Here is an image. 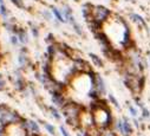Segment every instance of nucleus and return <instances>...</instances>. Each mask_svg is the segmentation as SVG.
<instances>
[{
    "label": "nucleus",
    "mask_w": 150,
    "mask_h": 136,
    "mask_svg": "<svg viewBox=\"0 0 150 136\" xmlns=\"http://www.w3.org/2000/svg\"><path fill=\"white\" fill-rule=\"evenodd\" d=\"M11 42H12V44H14V45H16V44L18 43V40H17V37H12V38H11Z\"/></svg>",
    "instance_id": "cd10ccee"
},
{
    "label": "nucleus",
    "mask_w": 150,
    "mask_h": 136,
    "mask_svg": "<svg viewBox=\"0 0 150 136\" xmlns=\"http://www.w3.org/2000/svg\"><path fill=\"white\" fill-rule=\"evenodd\" d=\"M96 127L95 124V120H93V115H92V111L89 113V111H83L82 115H81V121H79V128L84 129L85 131L89 130L90 128H93Z\"/></svg>",
    "instance_id": "423d86ee"
},
{
    "label": "nucleus",
    "mask_w": 150,
    "mask_h": 136,
    "mask_svg": "<svg viewBox=\"0 0 150 136\" xmlns=\"http://www.w3.org/2000/svg\"><path fill=\"white\" fill-rule=\"evenodd\" d=\"M25 62H26L25 56H20V58H19V63H20L21 65H24V64H25Z\"/></svg>",
    "instance_id": "393cba45"
},
{
    "label": "nucleus",
    "mask_w": 150,
    "mask_h": 136,
    "mask_svg": "<svg viewBox=\"0 0 150 136\" xmlns=\"http://www.w3.org/2000/svg\"><path fill=\"white\" fill-rule=\"evenodd\" d=\"M44 16H45V17H47L49 19H51V14H50L49 12H44Z\"/></svg>",
    "instance_id": "c756f323"
},
{
    "label": "nucleus",
    "mask_w": 150,
    "mask_h": 136,
    "mask_svg": "<svg viewBox=\"0 0 150 136\" xmlns=\"http://www.w3.org/2000/svg\"><path fill=\"white\" fill-rule=\"evenodd\" d=\"M59 130H60V132H62V136H71V135L69 134V131L65 129V127H64V125H60Z\"/></svg>",
    "instance_id": "aec40b11"
},
{
    "label": "nucleus",
    "mask_w": 150,
    "mask_h": 136,
    "mask_svg": "<svg viewBox=\"0 0 150 136\" xmlns=\"http://www.w3.org/2000/svg\"><path fill=\"white\" fill-rule=\"evenodd\" d=\"M44 128L46 129V131L50 134V135H52V136H54L56 135V129H54V127L52 125V124H50V123H44Z\"/></svg>",
    "instance_id": "dca6fc26"
},
{
    "label": "nucleus",
    "mask_w": 150,
    "mask_h": 136,
    "mask_svg": "<svg viewBox=\"0 0 150 136\" xmlns=\"http://www.w3.org/2000/svg\"><path fill=\"white\" fill-rule=\"evenodd\" d=\"M23 120L24 118H21V116L17 111L4 104H0V127L7 128L11 125H17L20 124Z\"/></svg>",
    "instance_id": "f03ea898"
},
{
    "label": "nucleus",
    "mask_w": 150,
    "mask_h": 136,
    "mask_svg": "<svg viewBox=\"0 0 150 136\" xmlns=\"http://www.w3.org/2000/svg\"><path fill=\"white\" fill-rule=\"evenodd\" d=\"M52 39H53V36H52V35H49V37H47L46 40H47V42H52Z\"/></svg>",
    "instance_id": "c85d7f7f"
},
{
    "label": "nucleus",
    "mask_w": 150,
    "mask_h": 136,
    "mask_svg": "<svg viewBox=\"0 0 150 136\" xmlns=\"http://www.w3.org/2000/svg\"><path fill=\"white\" fill-rule=\"evenodd\" d=\"M67 21H70L71 23V25L73 26V28H74V31H76L77 33H78V35H83V32H82V27L78 25V23L76 21V19H74L73 17H71Z\"/></svg>",
    "instance_id": "9b49d317"
},
{
    "label": "nucleus",
    "mask_w": 150,
    "mask_h": 136,
    "mask_svg": "<svg viewBox=\"0 0 150 136\" xmlns=\"http://www.w3.org/2000/svg\"><path fill=\"white\" fill-rule=\"evenodd\" d=\"M130 18H131V19H132L134 21H136V23L141 24L142 26H145V23H144L143 18H142L141 16H138V14H135V13H132V14H130Z\"/></svg>",
    "instance_id": "ddd939ff"
},
{
    "label": "nucleus",
    "mask_w": 150,
    "mask_h": 136,
    "mask_svg": "<svg viewBox=\"0 0 150 136\" xmlns=\"http://www.w3.org/2000/svg\"><path fill=\"white\" fill-rule=\"evenodd\" d=\"M52 12H53V14H54V17L57 18V20H59V21H65V19H64V17H63V14L60 13V11L58 10V8H56V7H52Z\"/></svg>",
    "instance_id": "2eb2a0df"
},
{
    "label": "nucleus",
    "mask_w": 150,
    "mask_h": 136,
    "mask_svg": "<svg viewBox=\"0 0 150 136\" xmlns=\"http://www.w3.org/2000/svg\"><path fill=\"white\" fill-rule=\"evenodd\" d=\"M115 128L122 134V136H131L132 134V124L129 122L127 117L118 120L115 122Z\"/></svg>",
    "instance_id": "39448f33"
},
{
    "label": "nucleus",
    "mask_w": 150,
    "mask_h": 136,
    "mask_svg": "<svg viewBox=\"0 0 150 136\" xmlns=\"http://www.w3.org/2000/svg\"><path fill=\"white\" fill-rule=\"evenodd\" d=\"M111 12L103 6H93L92 8V19L98 23V24H103L108 20V18L110 17Z\"/></svg>",
    "instance_id": "20e7f679"
},
{
    "label": "nucleus",
    "mask_w": 150,
    "mask_h": 136,
    "mask_svg": "<svg viewBox=\"0 0 150 136\" xmlns=\"http://www.w3.org/2000/svg\"><path fill=\"white\" fill-rule=\"evenodd\" d=\"M4 5V0H0V6Z\"/></svg>",
    "instance_id": "7c9ffc66"
},
{
    "label": "nucleus",
    "mask_w": 150,
    "mask_h": 136,
    "mask_svg": "<svg viewBox=\"0 0 150 136\" xmlns=\"http://www.w3.org/2000/svg\"><path fill=\"white\" fill-rule=\"evenodd\" d=\"M90 57H91V59H92V62H93L95 65H97V66H99V67H103V60H102L98 56H96V55H93V53H90Z\"/></svg>",
    "instance_id": "f8f14e48"
},
{
    "label": "nucleus",
    "mask_w": 150,
    "mask_h": 136,
    "mask_svg": "<svg viewBox=\"0 0 150 136\" xmlns=\"http://www.w3.org/2000/svg\"><path fill=\"white\" fill-rule=\"evenodd\" d=\"M20 124L24 128L26 135H28V134H38V135H40V127L35 121H33V120H23V122Z\"/></svg>",
    "instance_id": "0eeeda50"
},
{
    "label": "nucleus",
    "mask_w": 150,
    "mask_h": 136,
    "mask_svg": "<svg viewBox=\"0 0 150 136\" xmlns=\"http://www.w3.org/2000/svg\"><path fill=\"white\" fill-rule=\"evenodd\" d=\"M4 86H5V82H4L3 79H0V90H3Z\"/></svg>",
    "instance_id": "bb28decb"
},
{
    "label": "nucleus",
    "mask_w": 150,
    "mask_h": 136,
    "mask_svg": "<svg viewBox=\"0 0 150 136\" xmlns=\"http://www.w3.org/2000/svg\"><path fill=\"white\" fill-rule=\"evenodd\" d=\"M109 99H110L111 103H114V106H115L116 108H118V107H120V106H118V102H117V99L115 98V96L112 95V93H111V95H109Z\"/></svg>",
    "instance_id": "6ab92c4d"
},
{
    "label": "nucleus",
    "mask_w": 150,
    "mask_h": 136,
    "mask_svg": "<svg viewBox=\"0 0 150 136\" xmlns=\"http://www.w3.org/2000/svg\"><path fill=\"white\" fill-rule=\"evenodd\" d=\"M62 109H63V115L66 120V123L71 125L74 130L79 128L81 115L85 109L81 104L76 103V102H66V104Z\"/></svg>",
    "instance_id": "f257e3e1"
},
{
    "label": "nucleus",
    "mask_w": 150,
    "mask_h": 136,
    "mask_svg": "<svg viewBox=\"0 0 150 136\" xmlns=\"http://www.w3.org/2000/svg\"><path fill=\"white\" fill-rule=\"evenodd\" d=\"M92 89L96 90V92L100 96L103 93H105V84L103 82V79L99 76H96L93 78V83H92Z\"/></svg>",
    "instance_id": "1a4fd4ad"
},
{
    "label": "nucleus",
    "mask_w": 150,
    "mask_h": 136,
    "mask_svg": "<svg viewBox=\"0 0 150 136\" xmlns=\"http://www.w3.org/2000/svg\"><path fill=\"white\" fill-rule=\"evenodd\" d=\"M0 79H1V74H0Z\"/></svg>",
    "instance_id": "2f4dec72"
},
{
    "label": "nucleus",
    "mask_w": 150,
    "mask_h": 136,
    "mask_svg": "<svg viewBox=\"0 0 150 136\" xmlns=\"http://www.w3.org/2000/svg\"><path fill=\"white\" fill-rule=\"evenodd\" d=\"M12 3L14 5H17L18 7H24V4H23V0H12Z\"/></svg>",
    "instance_id": "5701e85b"
},
{
    "label": "nucleus",
    "mask_w": 150,
    "mask_h": 136,
    "mask_svg": "<svg viewBox=\"0 0 150 136\" xmlns=\"http://www.w3.org/2000/svg\"><path fill=\"white\" fill-rule=\"evenodd\" d=\"M149 57H150V56H149Z\"/></svg>",
    "instance_id": "473e14b6"
},
{
    "label": "nucleus",
    "mask_w": 150,
    "mask_h": 136,
    "mask_svg": "<svg viewBox=\"0 0 150 136\" xmlns=\"http://www.w3.org/2000/svg\"><path fill=\"white\" fill-rule=\"evenodd\" d=\"M142 116L144 117V118H148L149 116H150V113H149V110L146 109V108H142Z\"/></svg>",
    "instance_id": "412c9836"
},
{
    "label": "nucleus",
    "mask_w": 150,
    "mask_h": 136,
    "mask_svg": "<svg viewBox=\"0 0 150 136\" xmlns=\"http://www.w3.org/2000/svg\"><path fill=\"white\" fill-rule=\"evenodd\" d=\"M129 111H130V114H131L132 117H136V116H137V110H136L132 106H129Z\"/></svg>",
    "instance_id": "4be33fe9"
},
{
    "label": "nucleus",
    "mask_w": 150,
    "mask_h": 136,
    "mask_svg": "<svg viewBox=\"0 0 150 136\" xmlns=\"http://www.w3.org/2000/svg\"><path fill=\"white\" fill-rule=\"evenodd\" d=\"M73 69L74 72H82V74H91V66L84 59H77L73 62Z\"/></svg>",
    "instance_id": "6e6552de"
},
{
    "label": "nucleus",
    "mask_w": 150,
    "mask_h": 136,
    "mask_svg": "<svg viewBox=\"0 0 150 136\" xmlns=\"http://www.w3.org/2000/svg\"><path fill=\"white\" fill-rule=\"evenodd\" d=\"M92 115H93L96 127L99 128L100 130L110 129L112 123H114V118H112L110 108L109 109H96L92 111Z\"/></svg>",
    "instance_id": "7ed1b4c3"
},
{
    "label": "nucleus",
    "mask_w": 150,
    "mask_h": 136,
    "mask_svg": "<svg viewBox=\"0 0 150 136\" xmlns=\"http://www.w3.org/2000/svg\"><path fill=\"white\" fill-rule=\"evenodd\" d=\"M50 113H51V115H52V117L54 118V120H57V121H59L60 118H62V116H60V114H59V111L54 108V107H50Z\"/></svg>",
    "instance_id": "4468645a"
},
{
    "label": "nucleus",
    "mask_w": 150,
    "mask_h": 136,
    "mask_svg": "<svg viewBox=\"0 0 150 136\" xmlns=\"http://www.w3.org/2000/svg\"><path fill=\"white\" fill-rule=\"evenodd\" d=\"M0 12H1V14H3L4 17H6V16H7V11H6V7H5L4 5L0 6Z\"/></svg>",
    "instance_id": "b1692460"
},
{
    "label": "nucleus",
    "mask_w": 150,
    "mask_h": 136,
    "mask_svg": "<svg viewBox=\"0 0 150 136\" xmlns=\"http://www.w3.org/2000/svg\"><path fill=\"white\" fill-rule=\"evenodd\" d=\"M18 37H19V40L21 43H26L27 42V35H26V32L23 31V30H19L18 32Z\"/></svg>",
    "instance_id": "f3484780"
},
{
    "label": "nucleus",
    "mask_w": 150,
    "mask_h": 136,
    "mask_svg": "<svg viewBox=\"0 0 150 136\" xmlns=\"http://www.w3.org/2000/svg\"><path fill=\"white\" fill-rule=\"evenodd\" d=\"M52 102L56 107L63 108L66 104V98L63 95V92H54V93H52Z\"/></svg>",
    "instance_id": "9d476101"
},
{
    "label": "nucleus",
    "mask_w": 150,
    "mask_h": 136,
    "mask_svg": "<svg viewBox=\"0 0 150 136\" xmlns=\"http://www.w3.org/2000/svg\"><path fill=\"white\" fill-rule=\"evenodd\" d=\"M100 136H117V134L110 128V129L102 130V135H100Z\"/></svg>",
    "instance_id": "a211bd4d"
},
{
    "label": "nucleus",
    "mask_w": 150,
    "mask_h": 136,
    "mask_svg": "<svg viewBox=\"0 0 150 136\" xmlns=\"http://www.w3.org/2000/svg\"><path fill=\"white\" fill-rule=\"evenodd\" d=\"M32 31H33V36L34 37H38V30L34 27V28H32Z\"/></svg>",
    "instance_id": "a878e982"
}]
</instances>
